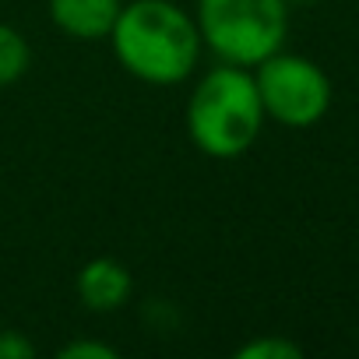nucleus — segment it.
Segmentation results:
<instances>
[{
	"instance_id": "nucleus-5",
	"label": "nucleus",
	"mask_w": 359,
	"mask_h": 359,
	"mask_svg": "<svg viewBox=\"0 0 359 359\" xmlns=\"http://www.w3.org/2000/svg\"><path fill=\"white\" fill-rule=\"evenodd\" d=\"M74 289H78V299H81L85 310L113 313V310H120L130 299L134 278H130V268L120 264L116 257H92V261H85L78 268Z\"/></svg>"
},
{
	"instance_id": "nucleus-7",
	"label": "nucleus",
	"mask_w": 359,
	"mask_h": 359,
	"mask_svg": "<svg viewBox=\"0 0 359 359\" xmlns=\"http://www.w3.org/2000/svg\"><path fill=\"white\" fill-rule=\"evenodd\" d=\"M29 67H32V46H29V39L18 29L0 22V88L18 85L29 74Z\"/></svg>"
},
{
	"instance_id": "nucleus-10",
	"label": "nucleus",
	"mask_w": 359,
	"mask_h": 359,
	"mask_svg": "<svg viewBox=\"0 0 359 359\" xmlns=\"http://www.w3.org/2000/svg\"><path fill=\"white\" fill-rule=\"evenodd\" d=\"M36 352L39 348L22 331H15V327L0 331V359H36Z\"/></svg>"
},
{
	"instance_id": "nucleus-2",
	"label": "nucleus",
	"mask_w": 359,
	"mask_h": 359,
	"mask_svg": "<svg viewBox=\"0 0 359 359\" xmlns=\"http://www.w3.org/2000/svg\"><path fill=\"white\" fill-rule=\"evenodd\" d=\"M264 120L268 116L254 85V71L236 64L212 67L194 85L184 113L187 137L212 158H236L254 148Z\"/></svg>"
},
{
	"instance_id": "nucleus-8",
	"label": "nucleus",
	"mask_w": 359,
	"mask_h": 359,
	"mask_svg": "<svg viewBox=\"0 0 359 359\" xmlns=\"http://www.w3.org/2000/svg\"><path fill=\"white\" fill-rule=\"evenodd\" d=\"M233 355H236V359H299L303 348H299L292 338H282V334H261V338L243 341Z\"/></svg>"
},
{
	"instance_id": "nucleus-4",
	"label": "nucleus",
	"mask_w": 359,
	"mask_h": 359,
	"mask_svg": "<svg viewBox=\"0 0 359 359\" xmlns=\"http://www.w3.org/2000/svg\"><path fill=\"white\" fill-rule=\"evenodd\" d=\"M250 71L264 116L282 127H313L331 109V81L306 57L278 50Z\"/></svg>"
},
{
	"instance_id": "nucleus-1",
	"label": "nucleus",
	"mask_w": 359,
	"mask_h": 359,
	"mask_svg": "<svg viewBox=\"0 0 359 359\" xmlns=\"http://www.w3.org/2000/svg\"><path fill=\"white\" fill-rule=\"evenodd\" d=\"M106 39L120 67L155 88L184 85L205 50L194 15L172 0H130Z\"/></svg>"
},
{
	"instance_id": "nucleus-3",
	"label": "nucleus",
	"mask_w": 359,
	"mask_h": 359,
	"mask_svg": "<svg viewBox=\"0 0 359 359\" xmlns=\"http://www.w3.org/2000/svg\"><path fill=\"white\" fill-rule=\"evenodd\" d=\"M194 22L222 64L254 67L285 46L289 0H198Z\"/></svg>"
},
{
	"instance_id": "nucleus-9",
	"label": "nucleus",
	"mask_w": 359,
	"mask_h": 359,
	"mask_svg": "<svg viewBox=\"0 0 359 359\" xmlns=\"http://www.w3.org/2000/svg\"><path fill=\"white\" fill-rule=\"evenodd\" d=\"M57 355L60 359H116L120 348L109 341H95V338H71L67 345H60Z\"/></svg>"
},
{
	"instance_id": "nucleus-6",
	"label": "nucleus",
	"mask_w": 359,
	"mask_h": 359,
	"mask_svg": "<svg viewBox=\"0 0 359 359\" xmlns=\"http://www.w3.org/2000/svg\"><path fill=\"white\" fill-rule=\"evenodd\" d=\"M123 8V0H46L50 22L81 43L106 39L116 25V15Z\"/></svg>"
}]
</instances>
